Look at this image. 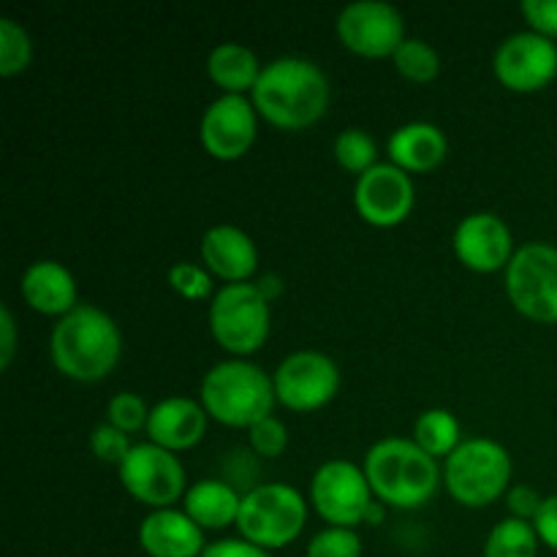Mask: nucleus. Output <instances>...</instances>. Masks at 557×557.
Segmentation results:
<instances>
[{"instance_id": "obj_1", "label": "nucleus", "mask_w": 557, "mask_h": 557, "mask_svg": "<svg viewBox=\"0 0 557 557\" xmlns=\"http://www.w3.org/2000/svg\"><path fill=\"white\" fill-rule=\"evenodd\" d=\"M256 112L286 131L308 128L330 107V82L324 71L305 58H277L261 69L250 90Z\"/></svg>"}, {"instance_id": "obj_2", "label": "nucleus", "mask_w": 557, "mask_h": 557, "mask_svg": "<svg viewBox=\"0 0 557 557\" xmlns=\"http://www.w3.org/2000/svg\"><path fill=\"white\" fill-rule=\"evenodd\" d=\"M123 351V337L109 313L96 305H76L58 319L49 354L54 368L74 381H98L109 375Z\"/></svg>"}, {"instance_id": "obj_3", "label": "nucleus", "mask_w": 557, "mask_h": 557, "mask_svg": "<svg viewBox=\"0 0 557 557\" xmlns=\"http://www.w3.org/2000/svg\"><path fill=\"white\" fill-rule=\"evenodd\" d=\"M364 476L375 498L397 509L424 506L441 482L435 457L413 444V438H395V435L370 446L364 455Z\"/></svg>"}, {"instance_id": "obj_4", "label": "nucleus", "mask_w": 557, "mask_h": 557, "mask_svg": "<svg viewBox=\"0 0 557 557\" xmlns=\"http://www.w3.org/2000/svg\"><path fill=\"white\" fill-rule=\"evenodd\" d=\"M201 406L226 428H253L264 417H272L275 384L259 364L245 359H226L210 368L201 379Z\"/></svg>"}, {"instance_id": "obj_5", "label": "nucleus", "mask_w": 557, "mask_h": 557, "mask_svg": "<svg viewBox=\"0 0 557 557\" xmlns=\"http://www.w3.org/2000/svg\"><path fill=\"white\" fill-rule=\"evenodd\" d=\"M308 522V504L292 484L267 482L243 495L237 528L245 542L261 549L292 544Z\"/></svg>"}, {"instance_id": "obj_6", "label": "nucleus", "mask_w": 557, "mask_h": 557, "mask_svg": "<svg viewBox=\"0 0 557 557\" xmlns=\"http://www.w3.org/2000/svg\"><path fill=\"white\" fill-rule=\"evenodd\" d=\"M210 332L234 357H248L270 335V302L256 283H226L210 302Z\"/></svg>"}, {"instance_id": "obj_7", "label": "nucleus", "mask_w": 557, "mask_h": 557, "mask_svg": "<svg viewBox=\"0 0 557 557\" xmlns=\"http://www.w3.org/2000/svg\"><path fill=\"white\" fill-rule=\"evenodd\" d=\"M511 479V457L498 441L468 438L446 457L444 482L462 506H487Z\"/></svg>"}, {"instance_id": "obj_8", "label": "nucleus", "mask_w": 557, "mask_h": 557, "mask_svg": "<svg viewBox=\"0 0 557 557\" xmlns=\"http://www.w3.org/2000/svg\"><path fill=\"white\" fill-rule=\"evenodd\" d=\"M506 292L522 315L544 324L557 321V248L528 243L506 264Z\"/></svg>"}, {"instance_id": "obj_9", "label": "nucleus", "mask_w": 557, "mask_h": 557, "mask_svg": "<svg viewBox=\"0 0 557 557\" xmlns=\"http://www.w3.org/2000/svg\"><path fill=\"white\" fill-rule=\"evenodd\" d=\"M370 482L364 468L348 460H326L310 479V500L330 525L357 528L370 506Z\"/></svg>"}, {"instance_id": "obj_10", "label": "nucleus", "mask_w": 557, "mask_h": 557, "mask_svg": "<svg viewBox=\"0 0 557 557\" xmlns=\"http://www.w3.org/2000/svg\"><path fill=\"white\" fill-rule=\"evenodd\" d=\"M277 403H283L292 411H315L326 406L341 389V370L335 359L321 351H294L277 364L275 375Z\"/></svg>"}, {"instance_id": "obj_11", "label": "nucleus", "mask_w": 557, "mask_h": 557, "mask_svg": "<svg viewBox=\"0 0 557 557\" xmlns=\"http://www.w3.org/2000/svg\"><path fill=\"white\" fill-rule=\"evenodd\" d=\"M120 482L141 504L169 509L185 493V468L174 451L156 444H136L120 462Z\"/></svg>"}, {"instance_id": "obj_12", "label": "nucleus", "mask_w": 557, "mask_h": 557, "mask_svg": "<svg viewBox=\"0 0 557 557\" xmlns=\"http://www.w3.org/2000/svg\"><path fill=\"white\" fill-rule=\"evenodd\" d=\"M337 36L351 52L386 58L406 41V22L400 11L384 0H354L337 14Z\"/></svg>"}, {"instance_id": "obj_13", "label": "nucleus", "mask_w": 557, "mask_h": 557, "mask_svg": "<svg viewBox=\"0 0 557 557\" xmlns=\"http://www.w3.org/2000/svg\"><path fill=\"white\" fill-rule=\"evenodd\" d=\"M493 69L509 90H542L557 74V47L536 30L515 33L495 49Z\"/></svg>"}, {"instance_id": "obj_14", "label": "nucleus", "mask_w": 557, "mask_h": 557, "mask_svg": "<svg viewBox=\"0 0 557 557\" xmlns=\"http://www.w3.org/2000/svg\"><path fill=\"white\" fill-rule=\"evenodd\" d=\"M413 180L406 169L395 163H375L364 174H359L354 188V205L368 223L381 228L397 226L413 210Z\"/></svg>"}, {"instance_id": "obj_15", "label": "nucleus", "mask_w": 557, "mask_h": 557, "mask_svg": "<svg viewBox=\"0 0 557 557\" xmlns=\"http://www.w3.org/2000/svg\"><path fill=\"white\" fill-rule=\"evenodd\" d=\"M256 120H259V112L253 101L223 92L201 114V145L218 161H237L253 145Z\"/></svg>"}, {"instance_id": "obj_16", "label": "nucleus", "mask_w": 557, "mask_h": 557, "mask_svg": "<svg viewBox=\"0 0 557 557\" xmlns=\"http://www.w3.org/2000/svg\"><path fill=\"white\" fill-rule=\"evenodd\" d=\"M455 253L476 272H495L515 256L511 232L495 212H471L455 228Z\"/></svg>"}, {"instance_id": "obj_17", "label": "nucleus", "mask_w": 557, "mask_h": 557, "mask_svg": "<svg viewBox=\"0 0 557 557\" xmlns=\"http://www.w3.org/2000/svg\"><path fill=\"white\" fill-rule=\"evenodd\" d=\"M201 259L212 275L228 283H245L259 267V248L239 226L218 223L201 237Z\"/></svg>"}, {"instance_id": "obj_18", "label": "nucleus", "mask_w": 557, "mask_h": 557, "mask_svg": "<svg viewBox=\"0 0 557 557\" xmlns=\"http://www.w3.org/2000/svg\"><path fill=\"white\" fill-rule=\"evenodd\" d=\"M139 544L150 557H201L205 533L185 511L156 509L141 520Z\"/></svg>"}, {"instance_id": "obj_19", "label": "nucleus", "mask_w": 557, "mask_h": 557, "mask_svg": "<svg viewBox=\"0 0 557 557\" xmlns=\"http://www.w3.org/2000/svg\"><path fill=\"white\" fill-rule=\"evenodd\" d=\"M150 444L163 446L169 451H183L199 444L207 430V411L201 403L190 397H166L150 408L147 419Z\"/></svg>"}, {"instance_id": "obj_20", "label": "nucleus", "mask_w": 557, "mask_h": 557, "mask_svg": "<svg viewBox=\"0 0 557 557\" xmlns=\"http://www.w3.org/2000/svg\"><path fill=\"white\" fill-rule=\"evenodd\" d=\"M20 292L36 313L63 319L65 313L76 308L74 275L54 259L33 261L22 275Z\"/></svg>"}, {"instance_id": "obj_21", "label": "nucleus", "mask_w": 557, "mask_h": 557, "mask_svg": "<svg viewBox=\"0 0 557 557\" xmlns=\"http://www.w3.org/2000/svg\"><path fill=\"white\" fill-rule=\"evenodd\" d=\"M389 158L395 166L406 169V172H430L438 166L446 158L449 141H446L444 131L433 123H406L389 136Z\"/></svg>"}, {"instance_id": "obj_22", "label": "nucleus", "mask_w": 557, "mask_h": 557, "mask_svg": "<svg viewBox=\"0 0 557 557\" xmlns=\"http://www.w3.org/2000/svg\"><path fill=\"white\" fill-rule=\"evenodd\" d=\"M239 506H243V498L237 490L221 479H205L185 490V515L199 528L221 531L226 525H237Z\"/></svg>"}, {"instance_id": "obj_23", "label": "nucleus", "mask_w": 557, "mask_h": 557, "mask_svg": "<svg viewBox=\"0 0 557 557\" xmlns=\"http://www.w3.org/2000/svg\"><path fill=\"white\" fill-rule=\"evenodd\" d=\"M261 69L264 65L259 63L253 49L237 41L218 44L210 52V58H207L210 79L226 92H232V96H243L245 90H253L261 76Z\"/></svg>"}, {"instance_id": "obj_24", "label": "nucleus", "mask_w": 557, "mask_h": 557, "mask_svg": "<svg viewBox=\"0 0 557 557\" xmlns=\"http://www.w3.org/2000/svg\"><path fill=\"white\" fill-rule=\"evenodd\" d=\"M413 444L422 446L430 457H449L460 441V422L446 408H428L413 422Z\"/></svg>"}, {"instance_id": "obj_25", "label": "nucleus", "mask_w": 557, "mask_h": 557, "mask_svg": "<svg viewBox=\"0 0 557 557\" xmlns=\"http://www.w3.org/2000/svg\"><path fill=\"white\" fill-rule=\"evenodd\" d=\"M539 542L542 539H539L533 522L506 517L490 531L487 542H484V557H536Z\"/></svg>"}, {"instance_id": "obj_26", "label": "nucleus", "mask_w": 557, "mask_h": 557, "mask_svg": "<svg viewBox=\"0 0 557 557\" xmlns=\"http://www.w3.org/2000/svg\"><path fill=\"white\" fill-rule=\"evenodd\" d=\"M392 60H395V69L411 82H430L441 71L438 52L422 38H406L392 54Z\"/></svg>"}, {"instance_id": "obj_27", "label": "nucleus", "mask_w": 557, "mask_h": 557, "mask_svg": "<svg viewBox=\"0 0 557 557\" xmlns=\"http://www.w3.org/2000/svg\"><path fill=\"white\" fill-rule=\"evenodd\" d=\"M335 158L346 172L364 174L368 169L375 166L379 158V147L375 139L362 128H346L337 134L335 139Z\"/></svg>"}, {"instance_id": "obj_28", "label": "nucleus", "mask_w": 557, "mask_h": 557, "mask_svg": "<svg viewBox=\"0 0 557 557\" xmlns=\"http://www.w3.org/2000/svg\"><path fill=\"white\" fill-rule=\"evenodd\" d=\"M33 44L22 25L11 16H0V74L14 76L30 65Z\"/></svg>"}, {"instance_id": "obj_29", "label": "nucleus", "mask_w": 557, "mask_h": 557, "mask_svg": "<svg viewBox=\"0 0 557 557\" xmlns=\"http://www.w3.org/2000/svg\"><path fill=\"white\" fill-rule=\"evenodd\" d=\"M305 557H362V539L354 528L330 525L310 539Z\"/></svg>"}, {"instance_id": "obj_30", "label": "nucleus", "mask_w": 557, "mask_h": 557, "mask_svg": "<svg viewBox=\"0 0 557 557\" xmlns=\"http://www.w3.org/2000/svg\"><path fill=\"white\" fill-rule=\"evenodd\" d=\"M147 419H150V408H147L145 397H139L136 392H117L109 400L107 422L123 433H136V430L147 428Z\"/></svg>"}, {"instance_id": "obj_31", "label": "nucleus", "mask_w": 557, "mask_h": 557, "mask_svg": "<svg viewBox=\"0 0 557 557\" xmlns=\"http://www.w3.org/2000/svg\"><path fill=\"white\" fill-rule=\"evenodd\" d=\"M169 286L183 294L185 299H205L215 297V283L207 270H201L194 261H177L169 267Z\"/></svg>"}, {"instance_id": "obj_32", "label": "nucleus", "mask_w": 557, "mask_h": 557, "mask_svg": "<svg viewBox=\"0 0 557 557\" xmlns=\"http://www.w3.org/2000/svg\"><path fill=\"white\" fill-rule=\"evenodd\" d=\"M248 438L250 446L259 457H277L283 455L288 444V433H286V424L281 422L277 417H264L261 422H256L253 428L248 430Z\"/></svg>"}, {"instance_id": "obj_33", "label": "nucleus", "mask_w": 557, "mask_h": 557, "mask_svg": "<svg viewBox=\"0 0 557 557\" xmlns=\"http://www.w3.org/2000/svg\"><path fill=\"white\" fill-rule=\"evenodd\" d=\"M90 449H92V455H96L101 462H117V466H120V462L125 460V455L131 451L128 433L112 428L109 422L98 424V428L92 430V435H90Z\"/></svg>"}, {"instance_id": "obj_34", "label": "nucleus", "mask_w": 557, "mask_h": 557, "mask_svg": "<svg viewBox=\"0 0 557 557\" xmlns=\"http://www.w3.org/2000/svg\"><path fill=\"white\" fill-rule=\"evenodd\" d=\"M522 14L542 36H557V0H522Z\"/></svg>"}, {"instance_id": "obj_35", "label": "nucleus", "mask_w": 557, "mask_h": 557, "mask_svg": "<svg viewBox=\"0 0 557 557\" xmlns=\"http://www.w3.org/2000/svg\"><path fill=\"white\" fill-rule=\"evenodd\" d=\"M506 504H509L511 515L520 517V520L533 522L536 520L539 509H542L544 498L536 493V490L528 487V484H517V487L509 490V498H506Z\"/></svg>"}, {"instance_id": "obj_36", "label": "nucleus", "mask_w": 557, "mask_h": 557, "mask_svg": "<svg viewBox=\"0 0 557 557\" xmlns=\"http://www.w3.org/2000/svg\"><path fill=\"white\" fill-rule=\"evenodd\" d=\"M201 557H270L267 549L245 542V539H221L215 544H207Z\"/></svg>"}, {"instance_id": "obj_37", "label": "nucleus", "mask_w": 557, "mask_h": 557, "mask_svg": "<svg viewBox=\"0 0 557 557\" xmlns=\"http://www.w3.org/2000/svg\"><path fill=\"white\" fill-rule=\"evenodd\" d=\"M533 528H536L539 539H542L547 547L557 549V495L544 498L542 509H539L536 520H533Z\"/></svg>"}, {"instance_id": "obj_38", "label": "nucleus", "mask_w": 557, "mask_h": 557, "mask_svg": "<svg viewBox=\"0 0 557 557\" xmlns=\"http://www.w3.org/2000/svg\"><path fill=\"white\" fill-rule=\"evenodd\" d=\"M16 351V324L9 305H0V370H9Z\"/></svg>"}, {"instance_id": "obj_39", "label": "nucleus", "mask_w": 557, "mask_h": 557, "mask_svg": "<svg viewBox=\"0 0 557 557\" xmlns=\"http://www.w3.org/2000/svg\"><path fill=\"white\" fill-rule=\"evenodd\" d=\"M256 286H259V292L264 294L267 302H272V299H277L283 294V277L275 275V272H261Z\"/></svg>"}, {"instance_id": "obj_40", "label": "nucleus", "mask_w": 557, "mask_h": 557, "mask_svg": "<svg viewBox=\"0 0 557 557\" xmlns=\"http://www.w3.org/2000/svg\"><path fill=\"white\" fill-rule=\"evenodd\" d=\"M384 500H370L368 511H364V522H370V525H381L384 522Z\"/></svg>"}]
</instances>
